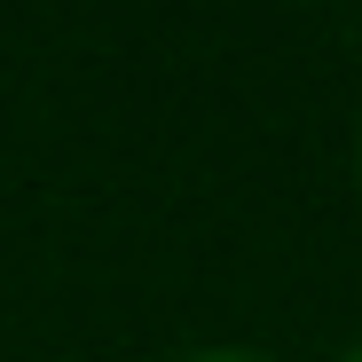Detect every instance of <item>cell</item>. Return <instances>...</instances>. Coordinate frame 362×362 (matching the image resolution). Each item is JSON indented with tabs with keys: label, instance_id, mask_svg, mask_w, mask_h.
<instances>
[{
	"label": "cell",
	"instance_id": "obj_1",
	"mask_svg": "<svg viewBox=\"0 0 362 362\" xmlns=\"http://www.w3.org/2000/svg\"><path fill=\"white\" fill-rule=\"evenodd\" d=\"M189 362H268V354H252V346H213V354H189Z\"/></svg>",
	"mask_w": 362,
	"mask_h": 362
},
{
	"label": "cell",
	"instance_id": "obj_2",
	"mask_svg": "<svg viewBox=\"0 0 362 362\" xmlns=\"http://www.w3.org/2000/svg\"><path fill=\"white\" fill-rule=\"evenodd\" d=\"M354 173H362V142H354Z\"/></svg>",
	"mask_w": 362,
	"mask_h": 362
},
{
	"label": "cell",
	"instance_id": "obj_3",
	"mask_svg": "<svg viewBox=\"0 0 362 362\" xmlns=\"http://www.w3.org/2000/svg\"><path fill=\"white\" fill-rule=\"evenodd\" d=\"M346 362H362V346H354V354H346Z\"/></svg>",
	"mask_w": 362,
	"mask_h": 362
}]
</instances>
